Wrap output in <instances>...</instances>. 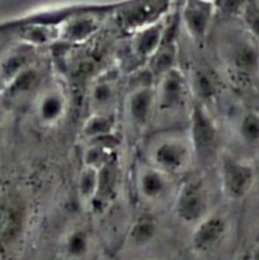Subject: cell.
<instances>
[{
    "label": "cell",
    "mask_w": 259,
    "mask_h": 260,
    "mask_svg": "<svg viewBox=\"0 0 259 260\" xmlns=\"http://www.w3.org/2000/svg\"><path fill=\"white\" fill-rule=\"evenodd\" d=\"M218 182L223 197L233 202L244 200L255 184L253 162L229 151H221L217 159Z\"/></svg>",
    "instance_id": "3957f363"
},
{
    "label": "cell",
    "mask_w": 259,
    "mask_h": 260,
    "mask_svg": "<svg viewBox=\"0 0 259 260\" xmlns=\"http://www.w3.org/2000/svg\"><path fill=\"white\" fill-rule=\"evenodd\" d=\"M116 128V118L113 113H90L84 123L81 134L86 140L98 142L111 136Z\"/></svg>",
    "instance_id": "d6986e66"
},
{
    "label": "cell",
    "mask_w": 259,
    "mask_h": 260,
    "mask_svg": "<svg viewBox=\"0 0 259 260\" xmlns=\"http://www.w3.org/2000/svg\"><path fill=\"white\" fill-rule=\"evenodd\" d=\"M99 188V170L84 167L79 174L78 192L79 198L84 205L93 206L98 194Z\"/></svg>",
    "instance_id": "44dd1931"
},
{
    "label": "cell",
    "mask_w": 259,
    "mask_h": 260,
    "mask_svg": "<svg viewBox=\"0 0 259 260\" xmlns=\"http://www.w3.org/2000/svg\"><path fill=\"white\" fill-rule=\"evenodd\" d=\"M111 152L109 147L91 142L90 146L84 152V167L101 170L102 168L111 164Z\"/></svg>",
    "instance_id": "7402d4cb"
},
{
    "label": "cell",
    "mask_w": 259,
    "mask_h": 260,
    "mask_svg": "<svg viewBox=\"0 0 259 260\" xmlns=\"http://www.w3.org/2000/svg\"><path fill=\"white\" fill-rule=\"evenodd\" d=\"M91 234L84 226H74L65 234L61 243V250L69 259L85 258L91 250Z\"/></svg>",
    "instance_id": "ac0fdd59"
},
{
    "label": "cell",
    "mask_w": 259,
    "mask_h": 260,
    "mask_svg": "<svg viewBox=\"0 0 259 260\" xmlns=\"http://www.w3.org/2000/svg\"><path fill=\"white\" fill-rule=\"evenodd\" d=\"M144 160L174 179L187 174L196 162L187 129L168 128L150 137Z\"/></svg>",
    "instance_id": "6da1fadb"
},
{
    "label": "cell",
    "mask_w": 259,
    "mask_h": 260,
    "mask_svg": "<svg viewBox=\"0 0 259 260\" xmlns=\"http://www.w3.org/2000/svg\"><path fill=\"white\" fill-rule=\"evenodd\" d=\"M231 134L238 146L246 155V160L253 162L259 159V112L241 109L231 118Z\"/></svg>",
    "instance_id": "4fadbf2b"
},
{
    "label": "cell",
    "mask_w": 259,
    "mask_h": 260,
    "mask_svg": "<svg viewBox=\"0 0 259 260\" xmlns=\"http://www.w3.org/2000/svg\"><path fill=\"white\" fill-rule=\"evenodd\" d=\"M239 15L246 32L259 43V3H243Z\"/></svg>",
    "instance_id": "603a6c76"
},
{
    "label": "cell",
    "mask_w": 259,
    "mask_h": 260,
    "mask_svg": "<svg viewBox=\"0 0 259 260\" xmlns=\"http://www.w3.org/2000/svg\"><path fill=\"white\" fill-rule=\"evenodd\" d=\"M195 103L189 80L184 71L175 66L157 76V83L155 84V117L185 118L188 122Z\"/></svg>",
    "instance_id": "7a4b0ae2"
},
{
    "label": "cell",
    "mask_w": 259,
    "mask_h": 260,
    "mask_svg": "<svg viewBox=\"0 0 259 260\" xmlns=\"http://www.w3.org/2000/svg\"><path fill=\"white\" fill-rule=\"evenodd\" d=\"M27 213V206L19 196H9L0 203V241L12 243L22 235Z\"/></svg>",
    "instance_id": "2e32d148"
},
{
    "label": "cell",
    "mask_w": 259,
    "mask_h": 260,
    "mask_svg": "<svg viewBox=\"0 0 259 260\" xmlns=\"http://www.w3.org/2000/svg\"><path fill=\"white\" fill-rule=\"evenodd\" d=\"M216 12L215 3L187 2L180 5V25L189 40L198 45L207 40Z\"/></svg>",
    "instance_id": "7c38bea8"
},
{
    "label": "cell",
    "mask_w": 259,
    "mask_h": 260,
    "mask_svg": "<svg viewBox=\"0 0 259 260\" xmlns=\"http://www.w3.org/2000/svg\"><path fill=\"white\" fill-rule=\"evenodd\" d=\"M159 235V223L149 213H142L134 221L128 231V240L135 246H145L155 240Z\"/></svg>",
    "instance_id": "ffe728a7"
},
{
    "label": "cell",
    "mask_w": 259,
    "mask_h": 260,
    "mask_svg": "<svg viewBox=\"0 0 259 260\" xmlns=\"http://www.w3.org/2000/svg\"><path fill=\"white\" fill-rule=\"evenodd\" d=\"M220 53L223 62L236 75L251 78L259 74V43L243 29H234L222 37Z\"/></svg>",
    "instance_id": "277c9868"
},
{
    "label": "cell",
    "mask_w": 259,
    "mask_h": 260,
    "mask_svg": "<svg viewBox=\"0 0 259 260\" xmlns=\"http://www.w3.org/2000/svg\"><path fill=\"white\" fill-rule=\"evenodd\" d=\"M101 25V19L94 10H73L57 24L58 40L68 43L88 41Z\"/></svg>",
    "instance_id": "5bb4252c"
},
{
    "label": "cell",
    "mask_w": 259,
    "mask_h": 260,
    "mask_svg": "<svg viewBox=\"0 0 259 260\" xmlns=\"http://www.w3.org/2000/svg\"><path fill=\"white\" fill-rule=\"evenodd\" d=\"M134 173L135 190L141 202L151 206L173 203L179 187L174 178L160 172L144 159L137 162Z\"/></svg>",
    "instance_id": "8992f818"
},
{
    "label": "cell",
    "mask_w": 259,
    "mask_h": 260,
    "mask_svg": "<svg viewBox=\"0 0 259 260\" xmlns=\"http://www.w3.org/2000/svg\"><path fill=\"white\" fill-rule=\"evenodd\" d=\"M174 216L185 225L196 226L210 210V193L200 178H188L178 187L173 201Z\"/></svg>",
    "instance_id": "52a82bcc"
},
{
    "label": "cell",
    "mask_w": 259,
    "mask_h": 260,
    "mask_svg": "<svg viewBox=\"0 0 259 260\" xmlns=\"http://www.w3.org/2000/svg\"><path fill=\"white\" fill-rule=\"evenodd\" d=\"M123 114L134 131L144 132L155 117L154 84H140L132 88L123 101Z\"/></svg>",
    "instance_id": "9c48e42d"
},
{
    "label": "cell",
    "mask_w": 259,
    "mask_h": 260,
    "mask_svg": "<svg viewBox=\"0 0 259 260\" xmlns=\"http://www.w3.org/2000/svg\"><path fill=\"white\" fill-rule=\"evenodd\" d=\"M230 231V222L223 213L210 212L203 220L193 226L190 246L198 254L215 251L226 240Z\"/></svg>",
    "instance_id": "30bf717a"
},
{
    "label": "cell",
    "mask_w": 259,
    "mask_h": 260,
    "mask_svg": "<svg viewBox=\"0 0 259 260\" xmlns=\"http://www.w3.org/2000/svg\"><path fill=\"white\" fill-rule=\"evenodd\" d=\"M69 111V95L61 81L43 83L35 101V117L43 128L56 127Z\"/></svg>",
    "instance_id": "ba28073f"
},
{
    "label": "cell",
    "mask_w": 259,
    "mask_h": 260,
    "mask_svg": "<svg viewBox=\"0 0 259 260\" xmlns=\"http://www.w3.org/2000/svg\"><path fill=\"white\" fill-rule=\"evenodd\" d=\"M172 4L163 2H137L119 5L117 18L124 30L135 33L170 14Z\"/></svg>",
    "instance_id": "8fae6325"
},
{
    "label": "cell",
    "mask_w": 259,
    "mask_h": 260,
    "mask_svg": "<svg viewBox=\"0 0 259 260\" xmlns=\"http://www.w3.org/2000/svg\"><path fill=\"white\" fill-rule=\"evenodd\" d=\"M187 134L195 152L196 161L207 164L218 159L220 132L210 111L196 102L187 122Z\"/></svg>",
    "instance_id": "5b68a950"
},
{
    "label": "cell",
    "mask_w": 259,
    "mask_h": 260,
    "mask_svg": "<svg viewBox=\"0 0 259 260\" xmlns=\"http://www.w3.org/2000/svg\"><path fill=\"white\" fill-rule=\"evenodd\" d=\"M0 119H2V112H0Z\"/></svg>",
    "instance_id": "cb8c5ba5"
},
{
    "label": "cell",
    "mask_w": 259,
    "mask_h": 260,
    "mask_svg": "<svg viewBox=\"0 0 259 260\" xmlns=\"http://www.w3.org/2000/svg\"><path fill=\"white\" fill-rule=\"evenodd\" d=\"M169 15L132 33L130 50L132 55L141 61H150L164 45L169 32Z\"/></svg>",
    "instance_id": "9a60e30c"
},
{
    "label": "cell",
    "mask_w": 259,
    "mask_h": 260,
    "mask_svg": "<svg viewBox=\"0 0 259 260\" xmlns=\"http://www.w3.org/2000/svg\"><path fill=\"white\" fill-rule=\"evenodd\" d=\"M118 98V81L113 73L99 76L89 88V108L91 113H113Z\"/></svg>",
    "instance_id": "e0dca14e"
}]
</instances>
